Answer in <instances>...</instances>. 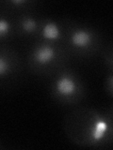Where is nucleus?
<instances>
[{"label": "nucleus", "instance_id": "1", "mask_svg": "<svg viewBox=\"0 0 113 150\" xmlns=\"http://www.w3.org/2000/svg\"><path fill=\"white\" fill-rule=\"evenodd\" d=\"M63 129L75 145L107 148L113 144V120L108 110L78 106L65 115Z\"/></svg>", "mask_w": 113, "mask_h": 150}, {"label": "nucleus", "instance_id": "2", "mask_svg": "<svg viewBox=\"0 0 113 150\" xmlns=\"http://www.w3.org/2000/svg\"><path fill=\"white\" fill-rule=\"evenodd\" d=\"M69 52L64 45L36 40L28 51L26 62L32 72L40 75H53L65 67Z\"/></svg>", "mask_w": 113, "mask_h": 150}, {"label": "nucleus", "instance_id": "3", "mask_svg": "<svg viewBox=\"0 0 113 150\" xmlns=\"http://www.w3.org/2000/svg\"><path fill=\"white\" fill-rule=\"evenodd\" d=\"M62 23L64 46L69 54L79 57H92L101 50V35L93 27L70 20H66Z\"/></svg>", "mask_w": 113, "mask_h": 150}, {"label": "nucleus", "instance_id": "4", "mask_svg": "<svg viewBox=\"0 0 113 150\" xmlns=\"http://www.w3.org/2000/svg\"><path fill=\"white\" fill-rule=\"evenodd\" d=\"M49 92L59 104L74 107L86 97V86L81 77L74 69L63 67L52 75Z\"/></svg>", "mask_w": 113, "mask_h": 150}, {"label": "nucleus", "instance_id": "5", "mask_svg": "<svg viewBox=\"0 0 113 150\" xmlns=\"http://www.w3.org/2000/svg\"><path fill=\"white\" fill-rule=\"evenodd\" d=\"M37 40L64 45L63 23L52 18H41L39 37H38Z\"/></svg>", "mask_w": 113, "mask_h": 150}, {"label": "nucleus", "instance_id": "6", "mask_svg": "<svg viewBox=\"0 0 113 150\" xmlns=\"http://www.w3.org/2000/svg\"><path fill=\"white\" fill-rule=\"evenodd\" d=\"M16 28V34L23 38H33L37 39L39 37L41 19L38 18L32 11L23 12L14 20Z\"/></svg>", "mask_w": 113, "mask_h": 150}, {"label": "nucleus", "instance_id": "7", "mask_svg": "<svg viewBox=\"0 0 113 150\" xmlns=\"http://www.w3.org/2000/svg\"><path fill=\"white\" fill-rule=\"evenodd\" d=\"M21 68V61L16 52L2 47L0 51V79L1 81H9L18 74Z\"/></svg>", "mask_w": 113, "mask_h": 150}, {"label": "nucleus", "instance_id": "8", "mask_svg": "<svg viewBox=\"0 0 113 150\" xmlns=\"http://www.w3.org/2000/svg\"><path fill=\"white\" fill-rule=\"evenodd\" d=\"M16 33L14 20H11L9 16L2 14L0 17V40L1 42L9 40Z\"/></svg>", "mask_w": 113, "mask_h": 150}, {"label": "nucleus", "instance_id": "9", "mask_svg": "<svg viewBox=\"0 0 113 150\" xmlns=\"http://www.w3.org/2000/svg\"><path fill=\"white\" fill-rule=\"evenodd\" d=\"M4 4L6 5L8 11L20 14L23 12L32 11V8L36 5V2L32 0H9V1L4 2Z\"/></svg>", "mask_w": 113, "mask_h": 150}, {"label": "nucleus", "instance_id": "10", "mask_svg": "<svg viewBox=\"0 0 113 150\" xmlns=\"http://www.w3.org/2000/svg\"><path fill=\"white\" fill-rule=\"evenodd\" d=\"M102 57L104 63L108 69V71L113 73V43L106 47L102 53Z\"/></svg>", "mask_w": 113, "mask_h": 150}, {"label": "nucleus", "instance_id": "11", "mask_svg": "<svg viewBox=\"0 0 113 150\" xmlns=\"http://www.w3.org/2000/svg\"><path fill=\"white\" fill-rule=\"evenodd\" d=\"M105 90L109 96L113 97V73L108 72L105 80Z\"/></svg>", "mask_w": 113, "mask_h": 150}, {"label": "nucleus", "instance_id": "12", "mask_svg": "<svg viewBox=\"0 0 113 150\" xmlns=\"http://www.w3.org/2000/svg\"><path fill=\"white\" fill-rule=\"evenodd\" d=\"M107 110H108V112H109L110 116H111V118H112V120H113V105L109 108V109H107Z\"/></svg>", "mask_w": 113, "mask_h": 150}]
</instances>
